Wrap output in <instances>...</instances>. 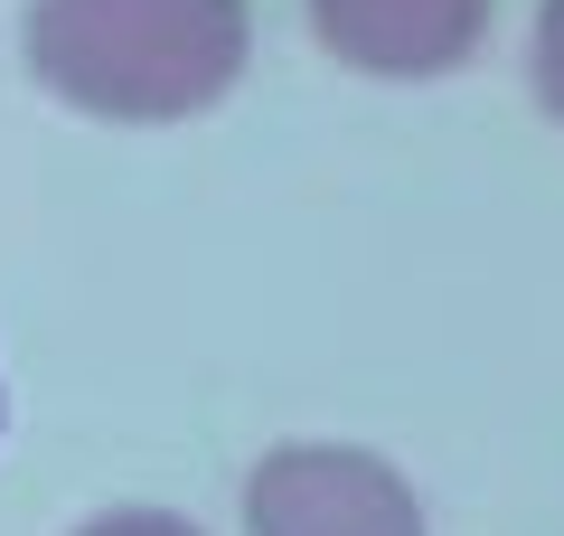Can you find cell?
<instances>
[{
    "mask_svg": "<svg viewBox=\"0 0 564 536\" xmlns=\"http://www.w3.org/2000/svg\"><path fill=\"white\" fill-rule=\"evenodd\" d=\"M29 76L95 122H188L245 76V0H39Z\"/></svg>",
    "mask_w": 564,
    "mask_h": 536,
    "instance_id": "cell-1",
    "label": "cell"
},
{
    "mask_svg": "<svg viewBox=\"0 0 564 536\" xmlns=\"http://www.w3.org/2000/svg\"><path fill=\"white\" fill-rule=\"evenodd\" d=\"M245 536H423V508L377 452L292 442L245 480Z\"/></svg>",
    "mask_w": 564,
    "mask_h": 536,
    "instance_id": "cell-2",
    "label": "cell"
},
{
    "mask_svg": "<svg viewBox=\"0 0 564 536\" xmlns=\"http://www.w3.org/2000/svg\"><path fill=\"white\" fill-rule=\"evenodd\" d=\"M311 29L358 76H452L489 39V0H311Z\"/></svg>",
    "mask_w": 564,
    "mask_h": 536,
    "instance_id": "cell-3",
    "label": "cell"
},
{
    "mask_svg": "<svg viewBox=\"0 0 564 536\" xmlns=\"http://www.w3.org/2000/svg\"><path fill=\"white\" fill-rule=\"evenodd\" d=\"M536 104L564 122V0L536 10Z\"/></svg>",
    "mask_w": 564,
    "mask_h": 536,
    "instance_id": "cell-4",
    "label": "cell"
},
{
    "mask_svg": "<svg viewBox=\"0 0 564 536\" xmlns=\"http://www.w3.org/2000/svg\"><path fill=\"white\" fill-rule=\"evenodd\" d=\"M76 536H198V527L170 517V508H113V517H95V527H76Z\"/></svg>",
    "mask_w": 564,
    "mask_h": 536,
    "instance_id": "cell-5",
    "label": "cell"
}]
</instances>
